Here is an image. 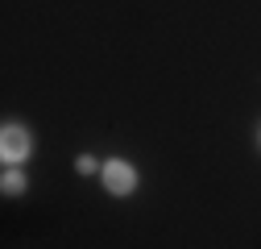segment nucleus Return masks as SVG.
Segmentation results:
<instances>
[{"label": "nucleus", "instance_id": "1", "mask_svg": "<svg viewBox=\"0 0 261 249\" xmlns=\"http://www.w3.org/2000/svg\"><path fill=\"white\" fill-rule=\"evenodd\" d=\"M0 158H5V166H25L34 158V129L21 120H5V129H0Z\"/></svg>", "mask_w": 261, "mask_h": 249}, {"label": "nucleus", "instance_id": "2", "mask_svg": "<svg viewBox=\"0 0 261 249\" xmlns=\"http://www.w3.org/2000/svg\"><path fill=\"white\" fill-rule=\"evenodd\" d=\"M100 179H104V191H108L112 200H128V195L137 191V183H141L137 166L128 162V158H108V162L100 166Z\"/></svg>", "mask_w": 261, "mask_h": 249}, {"label": "nucleus", "instance_id": "3", "mask_svg": "<svg viewBox=\"0 0 261 249\" xmlns=\"http://www.w3.org/2000/svg\"><path fill=\"white\" fill-rule=\"evenodd\" d=\"M0 191H5V195H25L29 191L25 166H5V175H0Z\"/></svg>", "mask_w": 261, "mask_h": 249}, {"label": "nucleus", "instance_id": "4", "mask_svg": "<svg viewBox=\"0 0 261 249\" xmlns=\"http://www.w3.org/2000/svg\"><path fill=\"white\" fill-rule=\"evenodd\" d=\"M95 170H100V162H95L91 154H79V158H75V175H83V179H87V175H95Z\"/></svg>", "mask_w": 261, "mask_h": 249}, {"label": "nucleus", "instance_id": "5", "mask_svg": "<svg viewBox=\"0 0 261 249\" xmlns=\"http://www.w3.org/2000/svg\"><path fill=\"white\" fill-rule=\"evenodd\" d=\"M257 145H261V129H257Z\"/></svg>", "mask_w": 261, "mask_h": 249}]
</instances>
